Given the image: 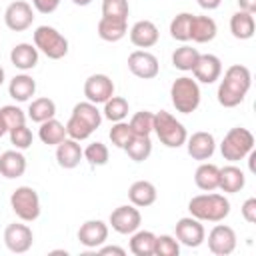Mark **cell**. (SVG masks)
Listing matches in <instances>:
<instances>
[{
	"mask_svg": "<svg viewBox=\"0 0 256 256\" xmlns=\"http://www.w3.org/2000/svg\"><path fill=\"white\" fill-rule=\"evenodd\" d=\"M250 86H252V74H250V70L246 66H242V64H232L230 68H226L224 78L218 84L216 96H218L220 106H224V108L238 106L246 98Z\"/></svg>",
	"mask_w": 256,
	"mask_h": 256,
	"instance_id": "cell-1",
	"label": "cell"
},
{
	"mask_svg": "<svg viewBox=\"0 0 256 256\" xmlns=\"http://www.w3.org/2000/svg\"><path fill=\"white\" fill-rule=\"evenodd\" d=\"M190 216L200 222H222L230 214V202L224 194H198L188 202Z\"/></svg>",
	"mask_w": 256,
	"mask_h": 256,
	"instance_id": "cell-2",
	"label": "cell"
},
{
	"mask_svg": "<svg viewBox=\"0 0 256 256\" xmlns=\"http://www.w3.org/2000/svg\"><path fill=\"white\" fill-rule=\"evenodd\" d=\"M200 86L194 78L190 76H180L172 82L170 86V100L174 108L182 114H190L200 106Z\"/></svg>",
	"mask_w": 256,
	"mask_h": 256,
	"instance_id": "cell-3",
	"label": "cell"
},
{
	"mask_svg": "<svg viewBox=\"0 0 256 256\" xmlns=\"http://www.w3.org/2000/svg\"><path fill=\"white\" fill-rule=\"evenodd\" d=\"M252 150H254V134L248 128H242V126L230 128L226 132L222 144H220L222 158L230 160V162L244 160Z\"/></svg>",
	"mask_w": 256,
	"mask_h": 256,
	"instance_id": "cell-4",
	"label": "cell"
},
{
	"mask_svg": "<svg viewBox=\"0 0 256 256\" xmlns=\"http://www.w3.org/2000/svg\"><path fill=\"white\" fill-rule=\"evenodd\" d=\"M154 132L166 148H180L188 138L184 124L166 110H160L154 114Z\"/></svg>",
	"mask_w": 256,
	"mask_h": 256,
	"instance_id": "cell-5",
	"label": "cell"
},
{
	"mask_svg": "<svg viewBox=\"0 0 256 256\" xmlns=\"http://www.w3.org/2000/svg\"><path fill=\"white\" fill-rule=\"evenodd\" d=\"M34 46L50 60H60L68 54V40L54 26H38L34 30Z\"/></svg>",
	"mask_w": 256,
	"mask_h": 256,
	"instance_id": "cell-6",
	"label": "cell"
},
{
	"mask_svg": "<svg viewBox=\"0 0 256 256\" xmlns=\"http://www.w3.org/2000/svg\"><path fill=\"white\" fill-rule=\"evenodd\" d=\"M10 208L22 222H34L40 216V196L32 186H18L10 196Z\"/></svg>",
	"mask_w": 256,
	"mask_h": 256,
	"instance_id": "cell-7",
	"label": "cell"
},
{
	"mask_svg": "<svg viewBox=\"0 0 256 256\" xmlns=\"http://www.w3.org/2000/svg\"><path fill=\"white\" fill-rule=\"evenodd\" d=\"M142 214L134 204H122L110 212V226L118 234H132L140 228Z\"/></svg>",
	"mask_w": 256,
	"mask_h": 256,
	"instance_id": "cell-8",
	"label": "cell"
},
{
	"mask_svg": "<svg viewBox=\"0 0 256 256\" xmlns=\"http://www.w3.org/2000/svg\"><path fill=\"white\" fill-rule=\"evenodd\" d=\"M176 240L188 248H198L204 240H206V230L202 226V222L194 216H184L176 222Z\"/></svg>",
	"mask_w": 256,
	"mask_h": 256,
	"instance_id": "cell-9",
	"label": "cell"
},
{
	"mask_svg": "<svg viewBox=\"0 0 256 256\" xmlns=\"http://www.w3.org/2000/svg\"><path fill=\"white\" fill-rule=\"evenodd\" d=\"M34 22V10L28 2L24 0H16L12 4L6 6V12H4V24L14 30V32H24L32 26Z\"/></svg>",
	"mask_w": 256,
	"mask_h": 256,
	"instance_id": "cell-10",
	"label": "cell"
},
{
	"mask_svg": "<svg viewBox=\"0 0 256 256\" xmlns=\"http://www.w3.org/2000/svg\"><path fill=\"white\" fill-rule=\"evenodd\" d=\"M128 70H130L136 78L150 80V78H156V76H158L160 64H158V58H156L152 52L134 50V52L128 56Z\"/></svg>",
	"mask_w": 256,
	"mask_h": 256,
	"instance_id": "cell-11",
	"label": "cell"
},
{
	"mask_svg": "<svg viewBox=\"0 0 256 256\" xmlns=\"http://www.w3.org/2000/svg\"><path fill=\"white\" fill-rule=\"evenodd\" d=\"M32 242H34V234H32V228L26 226V224H8L6 230H4V244L10 252L14 254H24L32 248Z\"/></svg>",
	"mask_w": 256,
	"mask_h": 256,
	"instance_id": "cell-12",
	"label": "cell"
},
{
	"mask_svg": "<svg viewBox=\"0 0 256 256\" xmlns=\"http://www.w3.org/2000/svg\"><path fill=\"white\" fill-rule=\"evenodd\" d=\"M84 96L92 104H104L114 96V82L106 74H92L84 82Z\"/></svg>",
	"mask_w": 256,
	"mask_h": 256,
	"instance_id": "cell-13",
	"label": "cell"
},
{
	"mask_svg": "<svg viewBox=\"0 0 256 256\" xmlns=\"http://www.w3.org/2000/svg\"><path fill=\"white\" fill-rule=\"evenodd\" d=\"M208 248L216 256H228L236 250V232L226 224H216L208 234Z\"/></svg>",
	"mask_w": 256,
	"mask_h": 256,
	"instance_id": "cell-14",
	"label": "cell"
},
{
	"mask_svg": "<svg viewBox=\"0 0 256 256\" xmlns=\"http://www.w3.org/2000/svg\"><path fill=\"white\" fill-rule=\"evenodd\" d=\"M184 144H186L188 154H190L194 160H200V162L210 160L212 154H214V150H216V140H214V136H212L210 132H204V130L194 132L192 136H188Z\"/></svg>",
	"mask_w": 256,
	"mask_h": 256,
	"instance_id": "cell-15",
	"label": "cell"
},
{
	"mask_svg": "<svg viewBox=\"0 0 256 256\" xmlns=\"http://www.w3.org/2000/svg\"><path fill=\"white\" fill-rule=\"evenodd\" d=\"M192 74H194V80L196 82L212 84L222 74V62L214 54H200L198 60H196V64H194V68H192Z\"/></svg>",
	"mask_w": 256,
	"mask_h": 256,
	"instance_id": "cell-16",
	"label": "cell"
},
{
	"mask_svg": "<svg viewBox=\"0 0 256 256\" xmlns=\"http://www.w3.org/2000/svg\"><path fill=\"white\" fill-rule=\"evenodd\" d=\"M108 240V224L102 220H86L78 228V242L84 248H98Z\"/></svg>",
	"mask_w": 256,
	"mask_h": 256,
	"instance_id": "cell-17",
	"label": "cell"
},
{
	"mask_svg": "<svg viewBox=\"0 0 256 256\" xmlns=\"http://www.w3.org/2000/svg\"><path fill=\"white\" fill-rule=\"evenodd\" d=\"M160 38V32L154 22L150 20H138L130 28V42L136 48H152Z\"/></svg>",
	"mask_w": 256,
	"mask_h": 256,
	"instance_id": "cell-18",
	"label": "cell"
},
{
	"mask_svg": "<svg viewBox=\"0 0 256 256\" xmlns=\"http://www.w3.org/2000/svg\"><path fill=\"white\" fill-rule=\"evenodd\" d=\"M84 158L82 154V148L78 144V140H72V138H64L58 146H56V160H58V166L60 168H66V170H72L80 164V160Z\"/></svg>",
	"mask_w": 256,
	"mask_h": 256,
	"instance_id": "cell-19",
	"label": "cell"
},
{
	"mask_svg": "<svg viewBox=\"0 0 256 256\" xmlns=\"http://www.w3.org/2000/svg\"><path fill=\"white\" fill-rule=\"evenodd\" d=\"M26 172V158L20 150H6L0 154V174L8 180L20 178Z\"/></svg>",
	"mask_w": 256,
	"mask_h": 256,
	"instance_id": "cell-20",
	"label": "cell"
},
{
	"mask_svg": "<svg viewBox=\"0 0 256 256\" xmlns=\"http://www.w3.org/2000/svg\"><path fill=\"white\" fill-rule=\"evenodd\" d=\"M218 26L214 22V18L210 16H192V24H190V40L196 44H206L212 42L216 38Z\"/></svg>",
	"mask_w": 256,
	"mask_h": 256,
	"instance_id": "cell-21",
	"label": "cell"
},
{
	"mask_svg": "<svg viewBox=\"0 0 256 256\" xmlns=\"http://www.w3.org/2000/svg\"><path fill=\"white\" fill-rule=\"evenodd\" d=\"M156 186L148 180H136L130 188H128V200L130 204H134L136 208H146L152 206L156 202Z\"/></svg>",
	"mask_w": 256,
	"mask_h": 256,
	"instance_id": "cell-22",
	"label": "cell"
},
{
	"mask_svg": "<svg viewBox=\"0 0 256 256\" xmlns=\"http://www.w3.org/2000/svg\"><path fill=\"white\" fill-rule=\"evenodd\" d=\"M246 186V176L244 172L234 166V164H228L224 168H220V180H218V188L226 194H236L240 192L242 188Z\"/></svg>",
	"mask_w": 256,
	"mask_h": 256,
	"instance_id": "cell-23",
	"label": "cell"
},
{
	"mask_svg": "<svg viewBox=\"0 0 256 256\" xmlns=\"http://www.w3.org/2000/svg\"><path fill=\"white\" fill-rule=\"evenodd\" d=\"M98 36L104 42H118L128 34V22L126 20H118V18H106L102 16L98 20Z\"/></svg>",
	"mask_w": 256,
	"mask_h": 256,
	"instance_id": "cell-24",
	"label": "cell"
},
{
	"mask_svg": "<svg viewBox=\"0 0 256 256\" xmlns=\"http://www.w3.org/2000/svg\"><path fill=\"white\" fill-rule=\"evenodd\" d=\"M230 32L234 38L238 40H250L256 32V22H254V14L238 10L232 14L230 18Z\"/></svg>",
	"mask_w": 256,
	"mask_h": 256,
	"instance_id": "cell-25",
	"label": "cell"
},
{
	"mask_svg": "<svg viewBox=\"0 0 256 256\" xmlns=\"http://www.w3.org/2000/svg\"><path fill=\"white\" fill-rule=\"evenodd\" d=\"M10 60L18 70H32L38 64V48L28 44V42H20L12 48L10 52Z\"/></svg>",
	"mask_w": 256,
	"mask_h": 256,
	"instance_id": "cell-26",
	"label": "cell"
},
{
	"mask_svg": "<svg viewBox=\"0 0 256 256\" xmlns=\"http://www.w3.org/2000/svg\"><path fill=\"white\" fill-rule=\"evenodd\" d=\"M36 92V80L28 74H16L8 84V94L16 102H28Z\"/></svg>",
	"mask_w": 256,
	"mask_h": 256,
	"instance_id": "cell-27",
	"label": "cell"
},
{
	"mask_svg": "<svg viewBox=\"0 0 256 256\" xmlns=\"http://www.w3.org/2000/svg\"><path fill=\"white\" fill-rule=\"evenodd\" d=\"M218 180H220V168L216 164L210 162H202L196 172H194V184L204 190V192H212L218 188Z\"/></svg>",
	"mask_w": 256,
	"mask_h": 256,
	"instance_id": "cell-28",
	"label": "cell"
},
{
	"mask_svg": "<svg viewBox=\"0 0 256 256\" xmlns=\"http://www.w3.org/2000/svg\"><path fill=\"white\" fill-rule=\"evenodd\" d=\"M156 234L150 230H136L130 238V252L134 256H154Z\"/></svg>",
	"mask_w": 256,
	"mask_h": 256,
	"instance_id": "cell-29",
	"label": "cell"
},
{
	"mask_svg": "<svg viewBox=\"0 0 256 256\" xmlns=\"http://www.w3.org/2000/svg\"><path fill=\"white\" fill-rule=\"evenodd\" d=\"M54 114H56V104H54L52 98H46V96L32 100L30 106H28V112H26V116L32 122H38V124L54 118Z\"/></svg>",
	"mask_w": 256,
	"mask_h": 256,
	"instance_id": "cell-30",
	"label": "cell"
},
{
	"mask_svg": "<svg viewBox=\"0 0 256 256\" xmlns=\"http://www.w3.org/2000/svg\"><path fill=\"white\" fill-rule=\"evenodd\" d=\"M38 136H40V140H42L44 144H48V146H58L68 134H66V126H64L62 122H58L56 118H50V120H46V122L40 124Z\"/></svg>",
	"mask_w": 256,
	"mask_h": 256,
	"instance_id": "cell-31",
	"label": "cell"
},
{
	"mask_svg": "<svg viewBox=\"0 0 256 256\" xmlns=\"http://www.w3.org/2000/svg\"><path fill=\"white\" fill-rule=\"evenodd\" d=\"M72 116H78L80 120H84L92 130H98L100 124H102V112L98 110V104H92V102H78L74 108H72Z\"/></svg>",
	"mask_w": 256,
	"mask_h": 256,
	"instance_id": "cell-32",
	"label": "cell"
},
{
	"mask_svg": "<svg viewBox=\"0 0 256 256\" xmlns=\"http://www.w3.org/2000/svg\"><path fill=\"white\" fill-rule=\"evenodd\" d=\"M124 152L128 154L130 160L134 162H144L150 154H152V142H150V136H132V140L126 144Z\"/></svg>",
	"mask_w": 256,
	"mask_h": 256,
	"instance_id": "cell-33",
	"label": "cell"
},
{
	"mask_svg": "<svg viewBox=\"0 0 256 256\" xmlns=\"http://www.w3.org/2000/svg\"><path fill=\"white\" fill-rule=\"evenodd\" d=\"M198 56H200V52L196 48L184 44V46H180V48H176L172 52V66L178 68V70H182V72H192Z\"/></svg>",
	"mask_w": 256,
	"mask_h": 256,
	"instance_id": "cell-34",
	"label": "cell"
},
{
	"mask_svg": "<svg viewBox=\"0 0 256 256\" xmlns=\"http://www.w3.org/2000/svg\"><path fill=\"white\" fill-rule=\"evenodd\" d=\"M128 110H130V106H128V100H126V98H122V96H112V98H108V100L104 102L102 116H104L106 120H110V122H120V120H124V118L128 116Z\"/></svg>",
	"mask_w": 256,
	"mask_h": 256,
	"instance_id": "cell-35",
	"label": "cell"
},
{
	"mask_svg": "<svg viewBox=\"0 0 256 256\" xmlns=\"http://www.w3.org/2000/svg\"><path fill=\"white\" fill-rule=\"evenodd\" d=\"M192 16L190 12H180L172 18L170 22V36L178 42H188L190 40V24H192Z\"/></svg>",
	"mask_w": 256,
	"mask_h": 256,
	"instance_id": "cell-36",
	"label": "cell"
},
{
	"mask_svg": "<svg viewBox=\"0 0 256 256\" xmlns=\"http://www.w3.org/2000/svg\"><path fill=\"white\" fill-rule=\"evenodd\" d=\"M128 124L136 136H150L154 132V112L140 110L130 118Z\"/></svg>",
	"mask_w": 256,
	"mask_h": 256,
	"instance_id": "cell-37",
	"label": "cell"
},
{
	"mask_svg": "<svg viewBox=\"0 0 256 256\" xmlns=\"http://www.w3.org/2000/svg\"><path fill=\"white\" fill-rule=\"evenodd\" d=\"M82 154H84L86 162H88L92 168H94V166H104V164H108V158H110V152H108L106 144H102V142H92V144H88V146L82 150Z\"/></svg>",
	"mask_w": 256,
	"mask_h": 256,
	"instance_id": "cell-38",
	"label": "cell"
},
{
	"mask_svg": "<svg viewBox=\"0 0 256 256\" xmlns=\"http://www.w3.org/2000/svg\"><path fill=\"white\" fill-rule=\"evenodd\" d=\"M110 142L116 146V148H126V144L132 140V136H134V132H132V128H130V124L128 122H124V120H120V122H114V126L110 128Z\"/></svg>",
	"mask_w": 256,
	"mask_h": 256,
	"instance_id": "cell-39",
	"label": "cell"
},
{
	"mask_svg": "<svg viewBox=\"0 0 256 256\" xmlns=\"http://www.w3.org/2000/svg\"><path fill=\"white\" fill-rule=\"evenodd\" d=\"M154 254L156 256H178L180 254V242L176 240V236L160 234V236H156Z\"/></svg>",
	"mask_w": 256,
	"mask_h": 256,
	"instance_id": "cell-40",
	"label": "cell"
},
{
	"mask_svg": "<svg viewBox=\"0 0 256 256\" xmlns=\"http://www.w3.org/2000/svg\"><path fill=\"white\" fill-rule=\"evenodd\" d=\"M0 116H2V120H4V124H6L8 130L26 124V112H24L22 108H18L16 104H6V106H2V108H0Z\"/></svg>",
	"mask_w": 256,
	"mask_h": 256,
	"instance_id": "cell-41",
	"label": "cell"
},
{
	"mask_svg": "<svg viewBox=\"0 0 256 256\" xmlns=\"http://www.w3.org/2000/svg\"><path fill=\"white\" fill-rule=\"evenodd\" d=\"M130 14L128 0H102V16L126 20Z\"/></svg>",
	"mask_w": 256,
	"mask_h": 256,
	"instance_id": "cell-42",
	"label": "cell"
},
{
	"mask_svg": "<svg viewBox=\"0 0 256 256\" xmlns=\"http://www.w3.org/2000/svg\"><path fill=\"white\" fill-rule=\"evenodd\" d=\"M94 130L84 122V120H80L78 116H70L68 118V122H66V134H68V138H72V140H86V138H90V134H92Z\"/></svg>",
	"mask_w": 256,
	"mask_h": 256,
	"instance_id": "cell-43",
	"label": "cell"
},
{
	"mask_svg": "<svg viewBox=\"0 0 256 256\" xmlns=\"http://www.w3.org/2000/svg\"><path fill=\"white\" fill-rule=\"evenodd\" d=\"M8 134H10V142L16 150H26L32 146V132H30V128H26V124L8 130Z\"/></svg>",
	"mask_w": 256,
	"mask_h": 256,
	"instance_id": "cell-44",
	"label": "cell"
},
{
	"mask_svg": "<svg viewBox=\"0 0 256 256\" xmlns=\"http://www.w3.org/2000/svg\"><path fill=\"white\" fill-rule=\"evenodd\" d=\"M240 212H242V218H244L248 224H254V222H256V198L244 200Z\"/></svg>",
	"mask_w": 256,
	"mask_h": 256,
	"instance_id": "cell-45",
	"label": "cell"
},
{
	"mask_svg": "<svg viewBox=\"0 0 256 256\" xmlns=\"http://www.w3.org/2000/svg\"><path fill=\"white\" fill-rule=\"evenodd\" d=\"M62 0H32V6L40 12V14H52Z\"/></svg>",
	"mask_w": 256,
	"mask_h": 256,
	"instance_id": "cell-46",
	"label": "cell"
},
{
	"mask_svg": "<svg viewBox=\"0 0 256 256\" xmlns=\"http://www.w3.org/2000/svg\"><path fill=\"white\" fill-rule=\"evenodd\" d=\"M98 254H102V256H106V254H118V256H124L126 250L120 248V246H102V248L98 250Z\"/></svg>",
	"mask_w": 256,
	"mask_h": 256,
	"instance_id": "cell-47",
	"label": "cell"
},
{
	"mask_svg": "<svg viewBox=\"0 0 256 256\" xmlns=\"http://www.w3.org/2000/svg\"><path fill=\"white\" fill-rule=\"evenodd\" d=\"M238 6H240V10L250 12V14L256 12V0H238Z\"/></svg>",
	"mask_w": 256,
	"mask_h": 256,
	"instance_id": "cell-48",
	"label": "cell"
},
{
	"mask_svg": "<svg viewBox=\"0 0 256 256\" xmlns=\"http://www.w3.org/2000/svg\"><path fill=\"white\" fill-rule=\"evenodd\" d=\"M196 2H198V6L204 8V10H216V8L222 4V0H196Z\"/></svg>",
	"mask_w": 256,
	"mask_h": 256,
	"instance_id": "cell-49",
	"label": "cell"
},
{
	"mask_svg": "<svg viewBox=\"0 0 256 256\" xmlns=\"http://www.w3.org/2000/svg\"><path fill=\"white\" fill-rule=\"evenodd\" d=\"M6 132H8V128H6V124H4V120H2V116H0V138H2Z\"/></svg>",
	"mask_w": 256,
	"mask_h": 256,
	"instance_id": "cell-50",
	"label": "cell"
},
{
	"mask_svg": "<svg viewBox=\"0 0 256 256\" xmlns=\"http://www.w3.org/2000/svg\"><path fill=\"white\" fill-rule=\"evenodd\" d=\"M76 6H88V4H92V0H72Z\"/></svg>",
	"mask_w": 256,
	"mask_h": 256,
	"instance_id": "cell-51",
	"label": "cell"
},
{
	"mask_svg": "<svg viewBox=\"0 0 256 256\" xmlns=\"http://www.w3.org/2000/svg\"><path fill=\"white\" fill-rule=\"evenodd\" d=\"M4 76H6V74H4V68H2V66H0V86H2V84H4Z\"/></svg>",
	"mask_w": 256,
	"mask_h": 256,
	"instance_id": "cell-52",
	"label": "cell"
}]
</instances>
